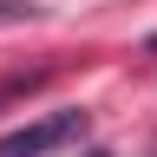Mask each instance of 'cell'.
I'll return each mask as SVG.
<instances>
[{
  "label": "cell",
  "instance_id": "1",
  "mask_svg": "<svg viewBox=\"0 0 157 157\" xmlns=\"http://www.w3.org/2000/svg\"><path fill=\"white\" fill-rule=\"evenodd\" d=\"M72 137H85V111H46L39 124H20L0 137V157H46L59 144H72Z\"/></svg>",
  "mask_w": 157,
  "mask_h": 157
},
{
  "label": "cell",
  "instance_id": "2",
  "mask_svg": "<svg viewBox=\"0 0 157 157\" xmlns=\"http://www.w3.org/2000/svg\"><path fill=\"white\" fill-rule=\"evenodd\" d=\"M20 20H39L33 0H0V26H20Z\"/></svg>",
  "mask_w": 157,
  "mask_h": 157
},
{
  "label": "cell",
  "instance_id": "3",
  "mask_svg": "<svg viewBox=\"0 0 157 157\" xmlns=\"http://www.w3.org/2000/svg\"><path fill=\"white\" fill-rule=\"evenodd\" d=\"M85 157H111V151H85Z\"/></svg>",
  "mask_w": 157,
  "mask_h": 157
},
{
  "label": "cell",
  "instance_id": "4",
  "mask_svg": "<svg viewBox=\"0 0 157 157\" xmlns=\"http://www.w3.org/2000/svg\"><path fill=\"white\" fill-rule=\"evenodd\" d=\"M151 52H157V39H151Z\"/></svg>",
  "mask_w": 157,
  "mask_h": 157
}]
</instances>
